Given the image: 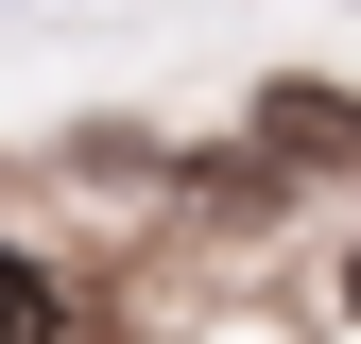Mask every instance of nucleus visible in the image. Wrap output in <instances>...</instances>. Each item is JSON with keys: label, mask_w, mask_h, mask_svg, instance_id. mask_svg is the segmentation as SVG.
<instances>
[{"label": "nucleus", "mask_w": 361, "mask_h": 344, "mask_svg": "<svg viewBox=\"0 0 361 344\" xmlns=\"http://www.w3.org/2000/svg\"><path fill=\"white\" fill-rule=\"evenodd\" d=\"M344 310H361V258H344Z\"/></svg>", "instance_id": "obj_3"}, {"label": "nucleus", "mask_w": 361, "mask_h": 344, "mask_svg": "<svg viewBox=\"0 0 361 344\" xmlns=\"http://www.w3.org/2000/svg\"><path fill=\"white\" fill-rule=\"evenodd\" d=\"M258 155H293V172H361V104H327V86H258Z\"/></svg>", "instance_id": "obj_1"}, {"label": "nucleus", "mask_w": 361, "mask_h": 344, "mask_svg": "<svg viewBox=\"0 0 361 344\" xmlns=\"http://www.w3.org/2000/svg\"><path fill=\"white\" fill-rule=\"evenodd\" d=\"M35 327H52V293H35V258L0 241V344H35Z\"/></svg>", "instance_id": "obj_2"}]
</instances>
